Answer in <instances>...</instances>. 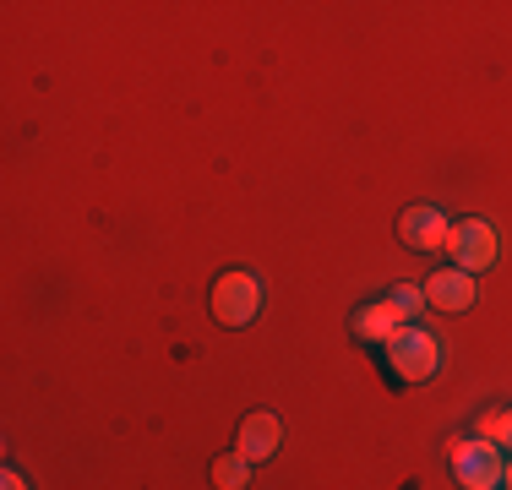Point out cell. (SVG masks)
<instances>
[{
	"instance_id": "1",
	"label": "cell",
	"mask_w": 512,
	"mask_h": 490,
	"mask_svg": "<svg viewBox=\"0 0 512 490\" xmlns=\"http://www.w3.org/2000/svg\"><path fill=\"white\" fill-rule=\"evenodd\" d=\"M213 316L224 327H251L262 316V278L251 267H229L213 284Z\"/></svg>"
},
{
	"instance_id": "2",
	"label": "cell",
	"mask_w": 512,
	"mask_h": 490,
	"mask_svg": "<svg viewBox=\"0 0 512 490\" xmlns=\"http://www.w3.org/2000/svg\"><path fill=\"white\" fill-rule=\"evenodd\" d=\"M387 360H393L398 382H431L442 371V343L425 333V327H398L387 338Z\"/></svg>"
},
{
	"instance_id": "3",
	"label": "cell",
	"mask_w": 512,
	"mask_h": 490,
	"mask_svg": "<svg viewBox=\"0 0 512 490\" xmlns=\"http://www.w3.org/2000/svg\"><path fill=\"white\" fill-rule=\"evenodd\" d=\"M453 474L463 490H496L507 474V458L491 436H474V441H453Z\"/></svg>"
},
{
	"instance_id": "4",
	"label": "cell",
	"mask_w": 512,
	"mask_h": 490,
	"mask_svg": "<svg viewBox=\"0 0 512 490\" xmlns=\"http://www.w3.org/2000/svg\"><path fill=\"white\" fill-rule=\"evenodd\" d=\"M447 251H453L458 273L474 278L496 262V229L485 224V218H463V224H453V235H447Z\"/></svg>"
},
{
	"instance_id": "5",
	"label": "cell",
	"mask_w": 512,
	"mask_h": 490,
	"mask_svg": "<svg viewBox=\"0 0 512 490\" xmlns=\"http://www.w3.org/2000/svg\"><path fill=\"white\" fill-rule=\"evenodd\" d=\"M398 235H404L409 251H436V245H447L453 224H447L442 207H409V213L398 218Z\"/></svg>"
},
{
	"instance_id": "6",
	"label": "cell",
	"mask_w": 512,
	"mask_h": 490,
	"mask_svg": "<svg viewBox=\"0 0 512 490\" xmlns=\"http://www.w3.org/2000/svg\"><path fill=\"white\" fill-rule=\"evenodd\" d=\"M425 300L436 305V311H469L474 300H480V289H474L469 273H458V267H447V273H431L425 278Z\"/></svg>"
},
{
	"instance_id": "7",
	"label": "cell",
	"mask_w": 512,
	"mask_h": 490,
	"mask_svg": "<svg viewBox=\"0 0 512 490\" xmlns=\"http://www.w3.org/2000/svg\"><path fill=\"white\" fill-rule=\"evenodd\" d=\"M278 441H284V425H278L273 414H246V420H240L235 452H246L251 463H262V458H273V452H278Z\"/></svg>"
},
{
	"instance_id": "8",
	"label": "cell",
	"mask_w": 512,
	"mask_h": 490,
	"mask_svg": "<svg viewBox=\"0 0 512 490\" xmlns=\"http://www.w3.org/2000/svg\"><path fill=\"white\" fill-rule=\"evenodd\" d=\"M393 333H398V305L393 300H371V305H360V311H355V338L387 343Z\"/></svg>"
},
{
	"instance_id": "9",
	"label": "cell",
	"mask_w": 512,
	"mask_h": 490,
	"mask_svg": "<svg viewBox=\"0 0 512 490\" xmlns=\"http://www.w3.org/2000/svg\"><path fill=\"white\" fill-rule=\"evenodd\" d=\"M213 485L218 490H246L251 485V458L246 452H224V458L213 463Z\"/></svg>"
},
{
	"instance_id": "10",
	"label": "cell",
	"mask_w": 512,
	"mask_h": 490,
	"mask_svg": "<svg viewBox=\"0 0 512 490\" xmlns=\"http://www.w3.org/2000/svg\"><path fill=\"white\" fill-rule=\"evenodd\" d=\"M387 300L398 305V316H420V311H425V294H420V289H409V284H404V289H393Z\"/></svg>"
},
{
	"instance_id": "11",
	"label": "cell",
	"mask_w": 512,
	"mask_h": 490,
	"mask_svg": "<svg viewBox=\"0 0 512 490\" xmlns=\"http://www.w3.org/2000/svg\"><path fill=\"white\" fill-rule=\"evenodd\" d=\"M491 436H496V447H512V409L502 414V420H496V431H491Z\"/></svg>"
},
{
	"instance_id": "12",
	"label": "cell",
	"mask_w": 512,
	"mask_h": 490,
	"mask_svg": "<svg viewBox=\"0 0 512 490\" xmlns=\"http://www.w3.org/2000/svg\"><path fill=\"white\" fill-rule=\"evenodd\" d=\"M0 490H28V480H22L17 469H6V474H0Z\"/></svg>"
},
{
	"instance_id": "13",
	"label": "cell",
	"mask_w": 512,
	"mask_h": 490,
	"mask_svg": "<svg viewBox=\"0 0 512 490\" xmlns=\"http://www.w3.org/2000/svg\"><path fill=\"white\" fill-rule=\"evenodd\" d=\"M502 485H507V490H512V463H507V474H502Z\"/></svg>"
}]
</instances>
